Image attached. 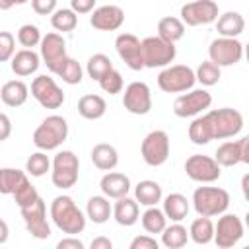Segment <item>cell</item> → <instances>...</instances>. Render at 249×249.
Here are the masks:
<instances>
[{
  "mask_svg": "<svg viewBox=\"0 0 249 249\" xmlns=\"http://www.w3.org/2000/svg\"><path fill=\"white\" fill-rule=\"evenodd\" d=\"M51 220L68 235H76L86 230V216L68 195H60L51 202Z\"/></svg>",
  "mask_w": 249,
  "mask_h": 249,
  "instance_id": "obj_1",
  "label": "cell"
},
{
  "mask_svg": "<svg viewBox=\"0 0 249 249\" xmlns=\"http://www.w3.org/2000/svg\"><path fill=\"white\" fill-rule=\"evenodd\" d=\"M68 138V123L60 115H49L33 132V144L39 150H56Z\"/></svg>",
  "mask_w": 249,
  "mask_h": 249,
  "instance_id": "obj_2",
  "label": "cell"
},
{
  "mask_svg": "<svg viewBox=\"0 0 249 249\" xmlns=\"http://www.w3.org/2000/svg\"><path fill=\"white\" fill-rule=\"evenodd\" d=\"M193 206L198 216H220L230 206V195L220 187H198L193 193Z\"/></svg>",
  "mask_w": 249,
  "mask_h": 249,
  "instance_id": "obj_3",
  "label": "cell"
},
{
  "mask_svg": "<svg viewBox=\"0 0 249 249\" xmlns=\"http://www.w3.org/2000/svg\"><path fill=\"white\" fill-rule=\"evenodd\" d=\"M195 82H196L195 70L191 66H185V64L165 66L158 74V86L165 93H181V91H187V89H191L195 86Z\"/></svg>",
  "mask_w": 249,
  "mask_h": 249,
  "instance_id": "obj_4",
  "label": "cell"
},
{
  "mask_svg": "<svg viewBox=\"0 0 249 249\" xmlns=\"http://www.w3.org/2000/svg\"><path fill=\"white\" fill-rule=\"evenodd\" d=\"M78 171H80V160L72 150H62L54 156L53 160V185L58 189H70L78 181Z\"/></svg>",
  "mask_w": 249,
  "mask_h": 249,
  "instance_id": "obj_5",
  "label": "cell"
},
{
  "mask_svg": "<svg viewBox=\"0 0 249 249\" xmlns=\"http://www.w3.org/2000/svg\"><path fill=\"white\" fill-rule=\"evenodd\" d=\"M142 54H144V64L148 68H165L173 62L177 51H175V43H169L160 35H156V37H146L142 41Z\"/></svg>",
  "mask_w": 249,
  "mask_h": 249,
  "instance_id": "obj_6",
  "label": "cell"
},
{
  "mask_svg": "<svg viewBox=\"0 0 249 249\" xmlns=\"http://www.w3.org/2000/svg\"><path fill=\"white\" fill-rule=\"evenodd\" d=\"M212 124V134L218 140L224 138H231L235 134L241 132L243 128V117L239 111L231 109V107H222V109H212L206 113Z\"/></svg>",
  "mask_w": 249,
  "mask_h": 249,
  "instance_id": "obj_7",
  "label": "cell"
},
{
  "mask_svg": "<svg viewBox=\"0 0 249 249\" xmlns=\"http://www.w3.org/2000/svg\"><path fill=\"white\" fill-rule=\"evenodd\" d=\"M140 152H142V160L148 165H152V167L163 165L169 158V136H167V132L165 130L148 132L142 140Z\"/></svg>",
  "mask_w": 249,
  "mask_h": 249,
  "instance_id": "obj_8",
  "label": "cell"
},
{
  "mask_svg": "<svg viewBox=\"0 0 249 249\" xmlns=\"http://www.w3.org/2000/svg\"><path fill=\"white\" fill-rule=\"evenodd\" d=\"M208 56L220 68L222 66H233L243 56V45L235 37H218L210 43Z\"/></svg>",
  "mask_w": 249,
  "mask_h": 249,
  "instance_id": "obj_9",
  "label": "cell"
},
{
  "mask_svg": "<svg viewBox=\"0 0 249 249\" xmlns=\"http://www.w3.org/2000/svg\"><path fill=\"white\" fill-rule=\"evenodd\" d=\"M31 95L45 109H58L64 103V91L51 76H37L31 82Z\"/></svg>",
  "mask_w": 249,
  "mask_h": 249,
  "instance_id": "obj_10",
  "label": "cell"
},
{
  "mask_svg": "<svg viewBox=\"0 0 249 249\" xmlns=\"http://www.w3.org/2000/svg\"><path fill=\"white\" fill-rule=\"evenodd\" d=\"M220 167L222 165L216 161V158L202 156V154H193L185 161L187 175L196 183H214L216 179H220V173H222Z\"/></svg>",
  "mask_w": 249,
  "mask_h": 249,
  "instance_id": "obj_11",
  "label": "cell"
},
{
  "mask_svg": "<svg viewBox=\"0 0 249 249\" xmlns=\"http://www.w3.org/2000/svg\"><path fill=\"white\" fill-rule=\"evenodd\" d=\"M181 19L191 27L212 23L218 19V4L214 0H191L181 8Z\"/></svg>",
  "mask_w": 249,
  "mask_h": 249,
  "instance_id": "obj_12",
  "label": "cell"
},
{
  "mask_svg": "<svg viewBox=\"0 0 249 249\" xmlns=\"http://www.w3.org/2000/svg\"><path fill=\"white\" fill-rule=\"evenodd\" d=\"M243 237V222L235 214H220L214 226V243L220 249L233 247Z\"/></svg>",
  "mask_w": 249,
  "mask_h": 249,
  "instance_id": "obj_13",
  "label": "cell"
},
{
  "mask_svg": "<svg viewBox=\"0 0 249 249\" xmlns=\"http://www.w3.org/2000/svg\"><path fill=\"white\" fill-rule=\"evenodd\" d=\"M212 105V95L206 89H193L189 93H183L173 103V113L181 119L196 117L198 113L206 111Z\"/></svg>",
  "mask_w": 249,
  "mask_h": 249,
  "instance_id": "obj_14",
  "label": "cell"
},
{
  "mask_svg": "<svg viewBox=\"0 0 249 249\" xmlns=\"http://www.w3.org/2000/svg\"><path fill=\"white\" fill-rule=\"evenodd\" d=\"M41 58L47 64V68L56 74L64 60L68 58L66 54V41L58 33H47L41 41Z\"/></svg>",
  "mask_w": 249,
  "mask_h": 249,
  "instance_id": "obj_15",
  "label": "cell"
},
{
  "mask_svg": "<svg viewBox=\"0 0 249 249\" xmlns=\"http://www.w3.org/2000/svg\"><path fill=\"white\" fill-rule=\"evenodd\" d=\"M115 49L121 56V60L130 68V70H142L144 64V54H142V41L132 35V33H121L115 39Z\"/></svg>",
  "mask_w": 249,
  "mask_h": 249,
  "instance_id": "obj_16",
  "label": "cell"
},
{
  "mask_svg": "<svg viewBox=\"0 0 249 249\" xmlns=\"http://www.w3.org/2000/svg\"><path fill=\"white\" fill-rule=\"evenodd\" d=\"M123 105L132 115H146L152 109V93L148 84L144 82H132L124 88L123 93Z\"/></svg>",
  "mask_w": 249,
  "mask_h": 249,
  "instance_id": "obj_17",
  "label": "cell"
},
{
  "mask_svg": "<svg viewBox=\"0 0 249 249\" xmlns=\"http://www.w3.org/2000/svg\"><path fill=\"white\" fill-rule=\"evenodd\" d=\"M19 210H21V218L25 222V228L33 237H37V239L51 237V226L47 222V208H45V202L41 196L35 204L19 208Z\"/></svg>",
  "mask_w": 249,
  "mask_h": 249,
  "instance_id": "obj_18",
  "label": "cell"
},
{
  "mask_svg": "<svg viewBox=\"0 0 249 249\" xmlns=\"http://www.w3.org/2000/svg\"><path fill=\"white\" fill-rule=\"evenodd\" d=\"M123 21H124V12L115 4H105L95 8L89 18L91 27L99 31H115L123 25Z\"/></svg>",
  "mask_w": 249,
  "mask_h": 249,
  "instance_id": "obj_19",
  "label": "cell"
},
{
  "mask_svg": "<svg viewBox=\"0 0 249 249\" xmlns=\"http://www.w3.org/2000/svg\"><path fill=\"white\" fill-rule=\"evenodd\" d=\"M99 187H101V191H103L105 196L117 200V198L128 195V191H130V179H128L124 173L109 171V173H105V175L101 177Z\"/></svg>",
  "mask_w": 249,
  "mask_h": 249,
  "instance_id": "obj_20",
  "label": "cell"
},
{
  "mask_svg": "<svg viewBox=\"0 0 249 249\" xmlns=\"http://www.w3.org/2000/svg\"><path fill=\"white\" fill-rule=\"evenodd\" d=\"M113 218L117 220L119 226H134L140 218V210H138V200L136 198H128V196H121L117 198L115 206H113Z\"/></svg>",
  "mask_w": 249,
  "mask_h": 249,
  "instance_id": "obj_21",
  "label": "cell"
},
{
  "mask_svg": "<svg viewBox=\"0 0 249 249\" xmlns=\"http://www.w3.org/2000/svg\"><path fill=\"white\" fill-rule=\"evenodd\" d=\"M27 95H29V88L21 80H10L0 89L2 103L8 107H21L27 101Z\"/></svg>",
  "mask_w": 249,
  "mask_h": 249,
  "instance_id": "obj_22",
  "label": "cell"
},
{
  "mask_svg": "<svg viewBox=\"0 0 249 249\" xmlns=\"http://www.w3.org/2000/svg\"><path fill=\"white\" fill-rule=\"evenodd\" d=\"M39 54L33 49H21L12 56V72L18 76H31L39 68Z\"/></svg>",
  "mask_w": 249,
  "mask_h": 249,
  "instance_id": "obj_23",
  "label": "cell"
},
{
  "mask_svg": "<svg viewBox=\"0 0 249 249\" xmlns=\"http://www.w3.org/2000/svg\"><path fill=\"white\" fill-rule=\"evenodd\" d=\"M105 111H107V103L101 95L88 93V95H82L80 101H78V113L88 121L101 119L105 115Z\"/></svg>",
  "mask_w": 249,
  "mask_h": 249,
  "instance_id": "obj_24",
  "label": "cell"
},
{
  "mask_svg": "<svg viewBox=\"0 0 249 249\" xmlns=\"http://www.w3.org/2000/svg\"><path fill=\"white\" fill-rule=\"evenodd\" d=\"M89 156H91L93 165H95L97 169H101V171H111V169H115L117 163H119V154H117L115 146L105 144V142L95 144Z\"/></svg>",
  "mask_w": 249,
  "mask_h": 249,
  "instance_id": "obj_25",
  "label": "cell"
},
{
  "mask_svg": "<svg viewBox=\"0 0 249 249\" xmlns=\"http://www.w3.org/2000/svg\"><path fill=\"white\" fill-rule=\"evenodd\" d=\"M245 19L239 12H226L216 19V31L222 37H237L243 33Z\"/></svg>",
  "mask_w": 249,
  "mask_h": 249,
  "instance_id": "obj_26",
  "label": "cell"
},
{
  "mask_svg": "<svg viewBox=\"0 0 249 249\" xmlns=\"http://www.w3.org/2000/svg\"><path fill=\"white\" fill-rule=\"evenodd\" d=\"M189 208H191L189 200L181 193H171L163 198V212H165L167 220H171V222H181L183 218H187Z\"/></svg>",
  "mask_w": 249,
  "mask_h": 249,
  "instance_id": "obj_27",
  "label": "cell"
},
{
  "mask_svg": "<svg viewBox=\"0 0 249 249\" xmlns=\"http://www.w3.org/2000/svg\"><path fill=\"white\" fill-rule=\"evenodd\" d=\"M113 214V206L109 202V196H91L86 204V216L93 224H105Z\"/></svg>",
  "mask_w": 249,
  "mask_h": 249,
  "instance_id": "obj_28",
  "label": "cell"
},
{
  "mask_svg": "<svg viewBox=\"0 0 249 249\" xmlns=\"http://www.w3.org/2000/svg\"><path fill=\"white\" fill-rule=\"evenodd\" d=\"M158 35L169 43H177L185 35V23L181 18L175 16H165L158 21Z\"/></svg>",
  "mask_w": 249,
  "mask_h": 249,
  "instance_id": "obj_29",
  "label": "cell"
},
{
  "mask_svg": "<svg viewBox=\"0 0 249 249\" xmlns=\"http://www.w3.org/2000/svg\"><path fill=\"white\" fill-rule=\"evenodd\" d=\"M189 237L196 243V245H208L210 241H214V224L208 216H200L196 220H193L191 228H189Z\"/></svg>",
  "mask_w": 249,
  "mask_h": 249,
  "instance_id": "obj_30",
  "label": "cell"
},
{
  "mask_svg": "<svg viewBox=\"0 0 249 249\" xmlns=\"http://www.w3.org/2000/svg\"><path fill=\"white\" fill-rule=\"evenodd\" d=\"M189 138H191L193 144H196V146H204V144H208L210 140H214L212 124H210L208 115L196 117V119L189 124Z\"/></svg>",
  "mask_w": 249,
  "mask_h": 249,
  "instance_id": "obj_31",
  "label": "cell"
},
{
  "mask_svg": "<svg viewBox=\"0 0 249 249\" xmlns=\"http://www.w3.org/2000/svg\"><path fill=\"white\" fill-rule=\"evenodd\" d=\"M216 161L222 167H233L241 161V140H230L218 146L216 150Z\"/></svg>",
  "mask_w": 249,
  "mask_h": 249,
  "instance_id": "obj_32",
  "label": "cell"
},
{
  "mask_svg": "<svg viewBox=\"0 0 249 249\" xmlns=\"http://www.w3.org/2000/svg\"><path fill=\"white\" fill-rule=\"evenodd\" d=\"M134 196L144 206H156L161 200V187H160V183L150 181V179L140 181L134 187Z\"/></svg>",
  "mask_w": 249,
  "mask_h": 249,
  "instance_id": "obj_33",
  "label": "cell"
},
{
  "mask_svg": "<svg viewBox=\"0 0 249 249\" xmlns=\"http://www.w3.org/2000/svg\"><path fill=\"white\" fill-rule=\"evenodd\" d=\"M187 239H189L187 228L181 226L179 222H175L171 226H165V230L161 231V243L167 249H181V247L187 245Z\"/></svg>",
  "mask_w": 249,
  "mask_h": 249,
  "instance_id": "obj_34",
  "label": "cell"
},
{
  "mask_svg": "<svg viewBox=\"0 0 249 249\" xmlns=\"http://www.w3.org/2000/svg\"><path fill=\"white\" fill-rule=\"evenodd\" d=\"M140 218H142V228L148 233H161L167 226V216L158 206H148V210Z\"/></svg>",
  "mask_w": 249,
  "mask_h": 249,
  "instance_id": "obj_35",
  "label": "cell"
},
{
  "mask_svg": "<svg viewBox=\"0 0 249 249\" xmlns=\"http://www.w3.org/2000/svg\"><path fill=\"white\" fill-rule=\"evenodd\" d=\"M27 179L25 171L14 169V167H4L0 169V193L2 195H14V191Z\"/></svg>",
  "mask_w": 249,
  "mask_h": 249,
  "instance_id": "obj_36",
  "label": "cell"
},
{
  "mask_svg": "<svg viewBox=\"0 0 249 249\" xmlns=\"http://www.w3.org/2000/svg\"><path fill=\"white\" fill-rule=\"evenodd\" d=\"M51 25H53L56 31L68 33V31H72V29L78 25V14H76L72 8L56 10V12L51 16Z\"/></svg>",
  "mask_w": 249,
  "mask_h": 249,
  "instance_id": "obj_37",
  "label": "cell"
},
{
  "mask_svg": "<svg viewBox=\"0 0 249 249\" xmlns=\"http://www.w3.org/2000/svg\"><path fill=\"white\" fill-rule=\"evenodd\" d=\"M86 70H88V76H89L91 80L99 82V80H101V78H103V76H105L109 70H113V62H111V58H109L107 54L97 53V54L89 56Z\"/></svg>",
  "mask_w": 249,
  "mask_h": 249,
  "instance_id": "obj_38",
  "label": "cell"
},
{
  "mask_svg": "<svg viewBox=\"0 0 249 249\" xmlns=\"http://www.w3.org/2000/svg\"><path fill=\"white\" fill-rule=\"evenodd\" d=\"M14 198H16V204H18L19 208H25V206H31V204H35V202L39 200V193H37V189L31 185V181L25 179V181L14 191Z\"/></svg>",
  "mask_w": 249,
  "mask_h": 249,
  "instance_id": "obj_39",
  "label": "cell"
},
{
  "mask_svg": "<svg viewBox=\"0 0 249 249\" xmlns=\"http://www.w3.org/2000/svg\"><path fill=\"white\" fill-rule=\"evenodd\" d=\"M195 74H196V80L202 86H214L220 80V66L216 62H212V60H204V62L198 64Z\"/></svg>",
  "mask_w": 249,
  "mask_h": 249,
  "instance_id": "obj_40",
  "label": "cell"
},
{
  "mask_svg": "<svg viewBox=\"0 0 249 249\" xmlns=\"http://www.w3.org/2000/svg\"><path fill=\"white\" fill-rule=\"evenodd\" d=\"M49 169H51V160L47 158V154L35 152V154H31V156L27 158L25 171H27L31 177H43Z\"/></svg>",
  "mask_w": 249,
  "mask_h": 249,
  "instance_id": "obj_41",
  "label": "cell"
},
{
  "mask_svg": "<svg viewBox=\"0 0 249 249\" xmlns=\"http://www.w3.org/2000/svg\"><path fill=\"white\" fill-rule=\"evenodd\" d=\"M56 76H60L62 82H66L70 86H76V84L82 82V66H80L78 60H74V58L68 56L64 60V64L60 66V70L56 72Z\"/></svg>",
  "mask_w": 249,
  "mask_h": 249,
  "instance_id": "obj_42",
  "label": "cell"
},
{
  "mask_svg": "<svg viewBox=\"0 0 249 249\" xmlns=\"http://www.w3.org/2000/svg\"><path fill=\"white\" fill-rule=\"evenodd\" d=\"M18 41H19L25 49H33V47L41 45L43 37H41V31H39L37 25L25 23V25H21V27L18 29Z\"/></svg>",
  "mask_w": 249,
  "mask_h": 249,
  "instance_id": "obj_43",
  "label": "cell"
},
{
  "mask_svg": "<svg viewBox=\"0 0 249 249\" xmlns=\"http://www.w3.org/2000/svg\"><path fill=\"white\" fill-rule=\"evenodd\" d=\"M99 86H101V89H103L105 93L115 95V93H119V91L123 89V76L113 68V70H109V72L99 80Z\"/></svg>",
  "mask_w": 249,
  "mask_h": 249,
  "instance_id": "obj_44",
  "label": "cell"
},
{
  "mask_svg": "<svg viewBox=\"0 0 249 249\" xmlns=\"http://www.w3.org/2000/svg\"><path fill=\"white\" fill-rule=\"evenodd\" d=\"M14 54H16V39L10 31H2L0 33V60L8 62Z\"/></svg>",
  "mask_w": 249,
  "mask_h": 249,
  "instance_id": "obj_45",
  "label": "cell"
},
{
  "mask_svg": "<svg viewBox=\"0 0 249 249\" xmlns=\"http://www.w3.org/2000/svg\"><path fill=\"white\" fill-rule=\"evenodd\" d=\"M33 12L39 16H49L56 12V0H31Z\"/></svg>",
  "mask_w": 249,
  "mask_h": 249,
  "instance_id": "obj_46",
  "label": "cell"
},
{
  "mask_svg": "<svg viewBox=\"0 0 249 249\" xmlns=\"http://www.w3.org/2000/svg\"><path fill=\"white\" fill-rule=\"evenodd\" d=\"M160 243L150 235H138L130 241V249H158Z\"/></svg>",
  "mask_w": 249,
  "mask_h": 249,
  "instance_id": "obj_47",
  "label": "cell"
},
{
  "mask_svg": "<svg viewBox=\"0 0 249 249\" xmlns=\"http://www.w3.org/2000/svg\"><path fill=\"white\" fill-rule=\"evenodd\" d=\"M97 0H70V8L76 14H89Z\"/></svg>",
  "mask_w": 249,
  "mask_h": 249,
  "instance_id": "obj_48",
  "label": "cell"
},
{
  "mask_svg": "<svg viewBox=\"0 0 249 249\" xmlns=\"http://www.w3.org/2000/svg\"><path fill=\"white\" fill-rule=\"evenodd\" d=\"M56 247L58 249H84V243L78 237H66V239H60Z\"/></svg>",
  "mask_w": 249,
  "mask_h": 249,
  "instance_id": "obj_49",
  "label": "cell"
},
{
  "mask_svg": "<svg viewBox=\"0 0 249 249\" xmlns=\"http://www.w3.org/2000/svg\"><path fill=\"white\" fill-rule=\"evenodd\" d=\"M111 247H113V243L109 237H95L91 241V249H111Z\"/></svg>",
  "mask_w": 249,
  "mask_h": 249,
  "instance_id": "obj_50",
  "label": "cell"
},
{
  "mask_svg": "<svg viewBox=\"0 0 249 249\" xmlns=\"http://www.w3.org/2000/svg\"><path fill=\"white\" fill-rule=\"evenodd\" d=\"M0 124H2V134H0V140H6L10 136V119L6 113L0 115Z\"/></svg>",
  "mask_w": 249,
  "mask_h": 249,
  "instance_id": "obj_51",
  "label": "cell"
},
{
  "mask_svg": "<svg viewBox=\"0 0 249 249\" xmlns=\"http://www.w3.org/2000/svg\"><path fill=\"white\" fill-rule=\"evenodd\" d=\"M241 161L249 165V136L241 138Z\"/></svg>",
  "mask_w": 249,
  "mask_h": 249,
  "instance_id": "obj_52",
  "label": "cell"
},
{
  "mask_svg": "<svg viewBox=\"0 0 249 249\" xmlns=\"http://www.w3.org/2000/svg\"><path fill=\"white\" fill-rule=\"evenodd\" d=\"M241 191H243L245 200L249 202V173H245V175L241 177Z\"/></svg>",
  "mask_w": 249,
  "mask_h": 249,
  "instance_id": "obj_53",
  "label": "cell"
},
{
  "mask_svg": "<svg viewBox=\"0 0 249 249\" xmlns=\"http://www.w3.org/2000/svg\"><path fill=\"white\" fill-rule=\"evenodd\" d=\"M0 228H2V235H0V243H6L8 239V224L4 220H0Z\"/></svg>",
  "mask_w": 249,
  "mask_h": 249,
  "instance_id": "obj_54",
  "label": "cell"
},
{
  "mask_svg": "<svg viewBox=\"0 0 249 249\" xmlns=\"http://www.w3.org/2000/svg\"><path fill=\"white\" fill-rule=\"evenodd\" d=\"M16 4V0H0V10H10Z\"/></svg>",
  "mask_w": 249,
  "mask_h": 249,
  "instance_id": "obj_55",
  "label": "cell"
},
{
  "mask_svg": "<svg viewBox=\"0 0 249 249\" xmlns=\"http://www.w3.org/2000/svg\"><path fill=\"white\" fill-rule=\"evenodd\" d=\"M243 53H245V58H247V62H249V43L243 47Z\"/></svg>",
  "mask_w": 249,
  "mask_h": 249,
  "instance_id": "obj_56",
  "label": "cell"
},
{
  "mask_svg": "<svg viewBox=\"0 0 249 249\" xmlns=\"http://www.w3.org/2000/svg\"><path fill=\"white\" fill-rule=\"evenodd\" d=\"M245 226H247V230H249V212L245 214Z\"/></svg>",
  "mask_w": 249,
  "mask_h": 249,
  "instance_id": "obj_57",
  "label": "cell"
},
{
  "mask_svg": "<svg viewBox=\"0 0 249 249\" xmlns=\"http://www.w3.org/2000/svg\"><path fill=\"white\" fill-rule=\"evenodd\" d=\"M25 2H29V0H16V4H25Z\"/></svg>",
  "mask_w": 249,
  "mask_h": 249,
  "instance_id": "obj_58",
  "label": "cell"
}]
</instances>
